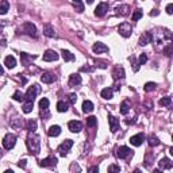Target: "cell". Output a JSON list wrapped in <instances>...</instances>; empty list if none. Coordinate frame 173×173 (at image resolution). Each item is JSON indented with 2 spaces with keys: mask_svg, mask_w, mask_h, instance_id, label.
Segmentation results:
<instances>
[{
  "mask_svg": "<svg viewBox=\"0 0 173 173\" xmlns=\"http://www.w3.org/2000/svg\"><path fill=\"white\" fill-rule=\"evenodd\" d=\"M27 146H29V150L34 154L39 153V137L37 135H29L27 138Z\"/></svg>",
  "mask_w": 173,
  "mask_h": 173,
  "instance_id": "6da1fadb",
  "label": "cell"
},
{
  "mask_svg": "<svg viewBox=\"0 0 173 173\" xmlns=\"http://www.w3.org/2000/svg\"><path fill=\"white\" fill-rule=\"evenodd\" d=\"M39 86L38 85H32L29 88V91H27V93H26L25 96V102H34V99L37 97V95L39 93Z\"/></svg>",
  "mask_w": 173,
  "mask_h": 173,
  "instance_id": "7a4b0ae2",
  "label": "cell"
},
{
  "mask_svg": "<svg viewBox=\"0 0 173 173\" xmlns=\"http://www.w3.org/2000/svg\"><path fill=\"white\" fill-rule=\"evenodd\" d=\"M15 143H16V137L14 134H7L6 137H4V139H3L4 149H7V150H11V149L15 146Z\"/></svg>",
  "mask_w": 173,
  "mask_h": 173,
  "instance_id": "3957f363",
  "label": "cell"
},
{
  "mask_svg": "<svg viewBox=\"0 0 173 173\" xmlns=\"http://www.w3.org/2000/svg\"><path fill=\"white\" fill-rule=\"evenodd\" d=\"M119 34L122 37H125V38H127V37L131 35V31H133V27L130 26V23H122V25L119 26Z\"/></svg>",
  "mask_w": 173,
  "mask_h": 173,
  "instance_id": "277c9868",
  "label": "cell"
},
{
  "mask_svg": "<svg viewBox=\"0 0 173 173\" xmlns=\"http://www.w3.org/2000/svg\"><path fill=\"white\" fill-rule=\"evenodd\" d=\"M22 29L23 31L27 34V35H31V37H37V29H35V26L32 25V23L30 22H26L25 25L22 26Z\"/></svg>",
  "mask_w": 173,
  "mask_h": 173,
  "instance_id": "5b68a950",
  "label": "cell"
},
{
  "mask_svg": "<svg viewBox=\"0 0 173 173\" xmlns=\"http://www.w3.org/2000/svg\"><path fill=\"white\" fill-rule=\"evenodd\" d=\"M72 145H73V141H72V139H66L65 142H62V143L58 146V151H60V154H61V156H65V154L69 151V149L72 148Z\"/></svg>",
  "mask_w": 173,
  "mask_h": 173,
  "instance_id": "8992f818",
  "label": "cell"
},
{
  "mask_svg": "<svg viewBox=\"0 0 173 173\" xmlns=\"http://www.w3.org/2000/svg\"><path fill=\"white\" fill-rule=\"evenodd\" d=\"M108 123H110V130H111L112 133L118 131V128H119V119H116L115 116H112V115H108Z\"/></svg>",
  "mask_w": 173,
  "mask_h": 173,
  "instance_id": "52a82bcc",
  "label": "cell"
},
{
  "mask_svg": "<svg viewBox=\"0 0 173 173\" xmlns=\"http://www.w3.org/2000/svg\"><path fill=\"white\" fill-rule=\"evenodd\" d=\"M56 60H58V54L56 53L54 50H46L45 54H43V61H56Z\"/></svg>",
  "mask_w": 173,
  "mask_h": 173,
  "instance_id": "ba28073f",
  "label": "cell"
},
{
  "mask_svg": "<svg viewBox=\"0 0 173 173\" xmlns=\"http://www.w3.org/2000/svg\"><path fill=\"white\" fill-rule=\"evenodd\" d=\"M68 127H69V130H71L72 133H79V131H81L83 125H81V122H79V120H72V122L68 123Z\"/></svg>",
  "mask_w": 173,
  "mask_h": 173,
  "instance_id": "9c48e42d",
  "label": "cell"
},
{
  "mask_svg": "<svg viewBox=\"0 0 173 173\" xmlns=\"http://www.w3.org/2000/svg\"><path fill=\"white\" fill-rule=\"evenodd\" d=\"M92 50L96 53V54H102V53H106V51H108V48H107L104 43H102V42H96L95 45H93Z\"/></svg>",
  "mask_w": 173,
  "mask_h": 173,
  "instance_id": "30bf717a",
  "label": "cell"
},
{
  "mask_svg": "<svg viewBox=\"0 0 173 173\" xmlns=\"http://www.w3.org/2000/svg\"><path fill=\"white\" fill-rule=\"evenodd\" d=\"M107 11H108V4L107 3H100L99 6L96 7L95 14H96V16H104Z\"/></svg>",
  "mask_w": 173,
  "mask_h": 173,
  "instance_id": "8fae6325",
  "label": "cell"
},
{
  "mask_svg": "<svg viewBox=\"0 0 173 173\" xmlns=\"http://www.w3.org/2000/svg\"><path fill=\"white\" fill-rule=\"evenodd\" d=\"M143 139H145L143 134H137V135L130 138V143L134 145V146H141V145L143 143Z\"/></svg>",
  "mask_w": 173,
  "mask_h": 173,
  "instance_id": "7c38bea8",
  "label": "cell"
},
{
  "mask_svg": "<svg viewBox=\"0 0 173 173\" xmlns=\"http://www.w3.org/2000/svg\"><path fill=\"white\" fill-rule=\"evenodd\" d=\"M130 153H131V150H130L127 146H120V148L118 149V153L116 154H118L119 158H122L123 160V158H127L128 156H130Z\"/></svg>",
  "mask_w": 173,
  "mask_h": 173,
  "instance_id": "4fadbf2b",
  "label": "cell"
},
{
  "mask_svg": "<svg viewBox=\"0 0 173 173\" xmlns=\"http://www.w3.org/2000/svg\"><path fill=\"white\" fill-rule=\"evenodd\" d=\"M81 83V76L79 73H73L71 74V77H69V85L71 86H76L79 85V84Z\"/></svg>",
  "mask_w": 173,
  "mask_h": 173,
  "instance_id": "5bb4252c",
  "label": "cell"
},
{
  "mask_svg": "<svg viewBox=\"0 0 173 173\" xmlns=\"http://www.w3.org/2000/svg\"><path fill=\"white\" fill-rule=\"evenodd\" d=\"M57 164V158L56 157H49V158H45V160L41 161V167H54Z\"/></svg>",
  "mask_w": 173,
  "mask_h": 173,
  "instance_id": "9a60e30c",
  "label": "cell"
},
{
  "mask_svg": "<svg viewBox=\"0 0 173 173\" xmlns=\"http://www.w3.org/2000/svg\"><path fill=\"white\" fill-rule=\"evenodd\" d=\"M56 80V76L53 73H43L41 76V81L42 83H45V84H50V83H53V81Z\"/></svg>",
  "mask_w": 173,
  "mask_h": 173,
  "instance_id": "2e32d148",
  "label": "cell"
},
{
  "mask_svg": "<svg viewBox=\"0 0 173 173\" xmlns=\"http://www.w3.org/2000/svg\"><path fill=\"white\" fill-rule=\"evenodd\" d=\"M4 65H6L7 68H10V69L15 68V66H16V60H15V57H12V56H8V57H6V60H4Z\"/></svg>",
  "mask_w": 173,
  "mask_h": 173,
  "instance_id": "e0dca14e",
  "label": "cell"
},
{
  "mask_svg": "<svg viewBox=\"0 0 173 173\" xmlns=\"http://www.w3.org/2000/svg\"><path fill=\"white\" fill-rule=\"evenodd\" d=\"M150 41H151V34H150V32H145L143 35L139 38V45L145 46V45H148Z\"/></svg>",
  "mask_w": 173,
  "mask_h": 173,
  "instance_id": "ac0fdd59",
  "label": "cell"
},
{
  "mask_svg": "<svg viewBox=\"0 0 173 173\" xmlns=\"http://www.w3.org/2000/svg\"><path fill=\"white\" fill-rule=\"evenodd\" d=\"M60 134H61V127L60 126H51L49 128V135L50 137H58Z\"/></svg>",
  "mask_w": 173,
  "mask_h": 173,
  "instance_id": "d6986e66",
  "label": "cell"
},
{
  "mask_svg": "<svg viewBox=\"0 0 173 173\" xmlns=\"http://www.w3.org/2000/svg\"><path fill=\"white\" fill-rule=\"evenodd\" d=\"M83 111L85 112H92L93 111V103L91 102V100H85V102L83 103Z\"/></svg>",
  "mask_w": 173,
  "mask_h": 173,
  "instance_id": "ffe728a7",
  "label": "cell"
},
{
  "mask_svg": "<svg viewBox=\"0 0 173 173\" xmlns=\"http://www.w3.org/2000/svg\"><path fill=\"white\" fill-rule=\"evenodd\" d=\"M158 164H160L161 169H170V168H172V162H170L169 158H162Z\"/></svg>",
  "mask_w": 173,
  "mask_h": 173,
  "instance_id": "44dd1931",
  "label": "cell"
},
{
  "mask_svg": "<svg viewBox=\"0 0 173 173\" xmlns=\"http://www.w3.org/2000/svg\"><path fill=\"white\" fill-rule=\"evenodd\" d=\"M43 34H45L46 37H54V29L51 27L50 25H45L43 26Z\"/></svg>",
  "mask_w": 173,
  "mask_h": 173,
  "instance_id": "7402d4cb",
  "label": "cell"
},
{
  "mask_svg": "<svg viewBox=\"0 0 173 173\" xmlns=\"http://www.w3.org/2000/svg\"><path fill=\"white\" fill-rule=\"evenodd\" d=\"M61 54H62V58H64V61H65V62H69V61H73V60H74V56L72 54L71 51L62 50V51H61Z\"/></svg>",
  "mask_w": 173,
  "mask_h": 173,
  "instance_id": "603a6c76",
  "label": "cell"
},
{
  "mask_svg": "<svg viewBox=\"0 0 173 173\" xmlns=\"http://www.w3.org/2000/svg\"><path fill=\"white\" fill-rule=\"evenodd\" d=\"M8 8H10L8 1H7V0H3V1L0 3V15H6L7 11H8Z\"/></svg>",
  "mask_w": 173,
  "mask_h": 173,
  "instance_id": "cb8c5ba5",
  "label": "cell"
},
{
  "mask_svg": "<svg viewBox=\"0 0 173 173\" xmlns=\"http://www.w3.org/2000/svg\"><path fill=\"white\" fill-rule=\"evenodd\" d=\"M100 95H102L103 99H111L112 97V89L111 88H104V89L100 92Z\"/></svg>",
  "mask_w": 173,
  "mask_h": 173,
  "instance_id": "d4e9b609",
  "label": "cell"
},
{
  "mask_svg": "<svg viewBox=\"0 0 173 173\" xmlns=\"http://www.w3.org/2000/svg\"><path fill=\"white\" fill-rule=\"evenodd\" d=\"M32 106H34V102H26L25 106H23V112L25 114H30L32 111Z\"/></svg>",
  "mask_w": 173,
  "mask_h": 173,
  "instance_id": "484cf974",
  "label": "cell"
},
{
  "mask_svg": "<svg viewBox=\"0 0 173 173\" xmlns=\"http://www.w3.org/2000/svg\"><path fill=\"white\" fill-rule=\"evenodd\" d=\"M97 125V119L95 116H89V118L86 119V126L88 127H95Z\"/></svg>",
  "mask_w": 173,
  "mask_h": 173,
  "instance_id": "4316f807",
  "label": "cell"
},
{
  "mask_svg": "<svg viewBox=\"0 0 173 173\" xmlns=\"http://www.w3.org/2000/svg\"><path fill=\"white\" fill-rule=\"evenodd\" d=\"M57 110L60 112H66L68 111V104L65 102H58L57 103Z\"/></svg>",
  "mask_w": 173,
  "mask_h": 173,
  "instance_id": "83f0119b",
  "label": "cell"
},
{
  "mask_svg": "<svg viewBox=\"0 0 173 173\" xmlns=\"http://www.w3.org/2000/svg\"><path fill=\"white\" fill-rule=\"evenodd\" d=\"M34 58H35V57H29L26 53H22V54H20V60H22V64L23 65H29V61H30V60H34Z\"/></svg>",
  "mask_w": 173,
  "mask_h": 173,
  "instance_id": "f1b7e54d",
  "label": "cell"
},
{
  "mask_svg": "<svg viewBox=\"0 0 173 173\" xmlns=\"http://www.w3.org/2000/svg\"><path fill=\"white\" fill-rule=\"evenodd\" d=\"M128 110H130V107H128V102L126 100V102L122 103V106H120V112H122L123 115H126L128 112Z\"/></svg>",
  "mask_w": 173,
  "mask_h": 173,
  "instance_id": "f546056e",
  "label": "cell"
},
{
  "mask_svg": "<svg viewBox=\"0 0 173 173\" xmlns=\"http://www.w3.org/2000/svg\"><path fill=\"white\" fill-rule=\"evenodd\" d=\"M14 99H15L16 102H23V100H25V95H23L20 91H16V92L14 93Z\"/></svg>",
  "mask_w": 173,
  "mask_h": 173,
  "instance_id": "4dcf8cb0",
  "label": "cell"
},
{
  "mask_svg": "<svg viewBox=\"0 0 173 173\" xmlns=\"http://www.w3.org/2000/svg\"><path fill=\"white\" fill-rule=\"evenodd\" d=\"M39 107H41V110H48V107H49V100L46 99V97L41 99V100H39Z\"/></svg>",
  "mask_w": 173,
  "mask_h": 173,
  "instance_id": "1f68e13d",
  "label": "cell"
},
{
  "mask_svg": "<svg viewBox=\"0 0 173 173\" xmlns=\"http://www.w3.org/2000/svg\"><path fill=\"white\" fill-rule=\"evenodd\" d=\"M170 102H172V99H170L169 96H167V97H162V99L160 100V106H162V107H167V106H169V104H170Z\"/></svg>",
  "mask_w": 173,
  "mask_h": 173,
  "instance_id": "d6a6232c",
  "label": "cell"
},
{
  "mask_svg": "<svg viewBox=\"0 0 173 173\" xmlns=\"http://www.w3.org/2000/svg\"><path fill=\"white\" fill-rule=\"evenodd\" d=\"M116 11H118V14H120V15H127L128 6H120L116 8Z\"/></svg>",
  "mask_w": 173,
  "mask_h": 173,
  "instance_id": "836d02e7",
  "label": "cell"
},
{
  "mask_svg": "<svg viewBox=\"0 0 173 173\" xmlns=\"http://www.w3.org/2000/svg\"><path fill=\"white\" fill-rule=\"evenodd\" d=\"M142 15H143V14H142V10H135L134 14H133V16H131V19L133 20H138V19H141L142 18Z\"/></svg>",
  "mask_w": 173,
  "mask_h": 173,
  "instance_id": "e575fe53",
  "label": "cell"
},
{
  "mask_svg": "<svg viewBox=\"0 0 173 173\" xmlns=\"http://www.w3.org/2000/svg\"><path fill=\"white\" fill-rule=\"evenodd\" d=\"M37 130V122L35 120H30L29 122V131L30 133H34Z\"/></svg>",
  "mask_w": 173,
  "mask_h": 173,
  "instance_id": "d590c367",
  "label": "cell"
},
{
  "mask_svg": "<svg viewBox=\"0 0 173 173\" xmlns=\"http://www.w3.org/2000/svg\"><path fill=\"white\" fill-rule=\"evenodd\" d=\"M149 143H150V146H157V145H160V141L156 137H149Z\"/></svg>",
  "mask_w": 173,
  "mask_h": 173,
  "instance_id": "8d00e7d4",
  "label": "cell"
},
{
  "mask_svg": "<svg viewBox=\"0 0 173 173\" xmlns=\"http://www.w3.org/2000/svg\"><path fill=\"white\" fill-rule=\"evenodd\" d=\"M154 88H156V84L154 83H148L146 85H145V91H146V92H150V91H153Z\"/></svg>",
  "mask_w": 173,
  "mask_h": 173,
  "instance_id": "74e56055",
  "label": "cell"
},
{
  "mask_svg": "<svg viewBox=\"0 0 173 173\" xmlns=\"http://www.w3.org/2000/svg\"><path fill=\"white\" fill-rule=\"evenodd\" d=\"M115 79H118V77H123L125 76V71H123L122 68H120V69H115Z\"/></svg>",
  "mask_w": 173,
  "mask_h": 173,
  "instance_id": "f35d334b",
  "label": "cell"
},
{
  "mask_svg": "<svg viewBox=\"0 0 173 173\" xmlns=\"http://www.w3.org/2000/svg\"><path fill=\"white\" fill-rule=\"evenodd\" d=\"M74 8H76L77 12H83V11H84L83 3H74Z\"/></svg>",
  "mask_w": 173,
  "mask_h": 173,
  "instance_id": "ab89813d",
  "label": "cell"
},
{
  "mask_svg": "<svg viewBox=\"0 0 173 173\" xmlns=\"http://www.w3.org/2000/svg\"><path fill=\"white\" fill-rule=\"evenodd\" d=\"M146 61H148L146 54H141V57H139V65H145L146 64Z\"/></svg>",
  "mask_w": 173,
  "mask_h": 173,
  "instance_id": "60d3db41",
  "label": "cell"
},
{
  "mask_svg": "<svg viewBox=\"0 0 173 173\" xmlns=\"http://www.w3.org/2000/svg\"><path fill=\"white\" fill-rule=\"evenodd\" d=\"M108 172H120V168L118 165H111L108 167Z\"/></svg>",
  "mask_w": 173,
  "mask_h": 173,
  "instance_id": "b9f144b4",
  "label": "cell"
},
{
  "mask_svg": "<svg viewBox=\"0 0 173 173\" xmlns=\"http://www.w3.org/2000/svg\"><path fill=\"white\" fill-rule=\"evenodd\" d=\"M69 100H71V103H76V100H77L76 93H71V95H69Z\"/></svg>",
  "mask_w": 173,
  "mask_h": 173,
  "instance_id": "7bdbcfd3",
  "label": "cell"
},
{
  "mask_svg": "<svg viewBox=\"0 0 173 173\" xmlns=\"http://www.w3.org/2000/svg\"><path fill=\"white\" fill-rule=\"evenodd\" d=\"M167 12L169 14V15H172V12H173V4H168V6H167Z\"/></svg>",
  "mask_w": 173,
  "mask_h": 173,
  "instance_id": "ee69618b",
  "label": "cell"
},
{
  "mask_svg": "<svg viewBox=\"0 0 173 173\" xmlns=\"http://www.w3.org/2000/svg\"><path fill=\"white\" fill-rule=\"evenodd\" d=\"M26 162H27L26 160H22V161L19 162V167H20V168H25V167H26Z\"/></svg>",
  "mask_w": 173,
  "mask_h": 173,
  "instance_id": "f6af8a7d",
  "label": "cell"
},
{
  "mask_svg": "<svg viewBox=\"0 0 173 173\" xmlns=\"http://www.w3.org/2000/svg\"><path fill=\"white\" fill-rule=\"evenodd\" d=\"M158 14H160V12H158V10H153V11H151V12H150V15H153V16H157Z\"/></svg>",
  "mask_w": 173,
  "mask_h": 173,
  "instance_id": "bcb514c9",
  "label": "cell"
},
{
  "mask_svg": "<svg viewBox=\"0 0 173 173\" xmlns=\"http://www.w3.org/2000/svg\"><path fill=\"white\" fill-rule=\"evenodd\" d=\"M170 48H172V46H168V48L165 49V53H167V56H170Z\"/></svg>",
  "mask_w": 173,
  "mask_h": 173,
  "instance_id": "7dc6e473",
  "label": "cell"
},
{
  "mask_svg": "<svg viewBox=\"0 0 173 173\" xmlns=\"http://www.w3.org/2000/svg\"><path fill=\"white\" fill-rule=\"evenodd\" d=\"M91 172H99V168H97V167L91 168Z\"/></svg>",
  "mask_w": 173,
  "mask_h": 173,
  "instance_id": "c3c4849f",
  "label": "cell"
},
{
  "mask_svg": "<svg viewBox=\"0 0 173 173\" xmlns=\"http://www.w3.org/2000/svg\"><path fill=\"white\" fill-rule=\"evenodd\" d=\"M3 72H4V71H3V68H1V65H0V76L3 74Z\"/></svg>",
  "mask_w": 173,
  "mask_h": 173,
  "instance_id": "681fc988",
  "label": "cell"
},
{
  "mask_svg": "<svg viewBox=\"0 0 173 173\" xmlns=\"http://www.w3.org/2000/svg\"><path fill=\"white\" fill-rule=\"evenodd\" d=\"M86 3H88V4H92V3H93V0H86Z\"/></svg>",
  "mask_w": 173,
  "mask_h": 173,
  "instance_id": "f907efd6",
  "label": "cell"
},
{
  "mask_svg": "<svg viewBox=\"0 0 173 173\" xmlns=\"http://www.w3.org/2000/svg\"><path fill=\"white\" fill-rule=\"evenodd\" d=\"M74 3H81V0H73Z\"/></svg>",
  "mask_w": 173,
  "mask_h": 173,
  "instance_id": "816d5d0a",
  "label": "cell"
}]
</instances>
